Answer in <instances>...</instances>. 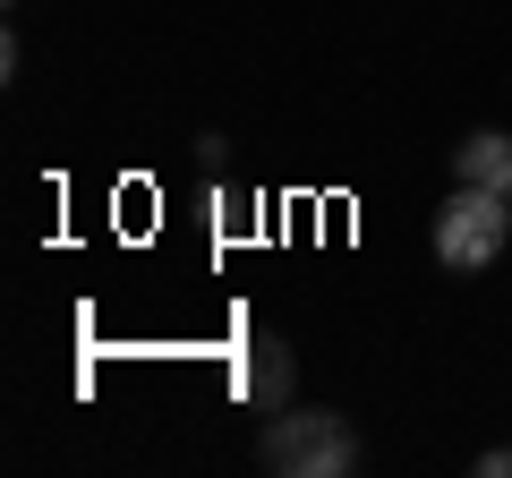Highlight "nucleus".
<instances>
[{"mask_svg": "<svg viewBox=\"0 0 512 478\" xmlns=\"http://www.w3.org/2000/svg\"><path fill=\"white\" fill-rule=\"evenodd\" d=\"M256 453H265L274 478H350L359 470V436H350L333 410H291V402L265 419Z\"/></svg>", "mask_w": 512, "mask_h": 478, "instance_id": "obj_1", "label": "nucleus"}, {"mask_svg": "<svg viewBox=\"0 0 512 478\" xmlns=\"http://www.w3.org/2000/svg\"><path fill=\"white\" fill-rule=\"evenodd\" d=\"M436 265L444 274H487L495 257H504L512 239V197H495V188H453V205H436Z\"/></svg>", "mask_w": 512, "mask_h": 478, "instance_id": "obj_2", "label": "nucleus"}, {"mask_svg": "<svg viewBox=\"0 0 512 478\" xmlns=\"http://www.w3.org/2000/svg\"><path fill=\"white\" fill-rule=\"evenodd\" d=\"M231 385H239V402L282 410V402H291V350H282L274 333H248V342H239V359H231Z\"/></svg>", "mask_w": 512, "mask_h": 478, "instance_id": "obj_3", "label": "nucleus"}, {"mask_svg": "<svg viewBox=\"0 0 512 478\" xmlns=\"http://www.w3.org/2000/svg\"><path fill=\"white\" fill-rule=\"evenodd\" d=\"M453 180L512 197V129H470V137L453 146Z\"/></svg>", "mask_w": 512, "mask_h": 478, "instance_id": "obj_4", "label": "nucleus"}, {"mask_svg": "<svg viewBox=\"0 0 512 478\" xmlns=\"http://www.w3.org/2000/svg\"><path fill=\"white\" fill-rule=\"evenodd\" d=\"M478 478H512V444H495V453H478Z\"/></svg>", "mask_w": 512, "mask_h": 478, "instance_id": "obj_5", "label": "nucleus"}]
</instances>
